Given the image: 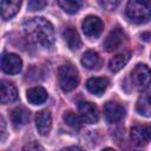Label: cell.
I'll return each mask as SVG.
<instances>
[{
	"instance_id": "cell-15",
	"label": "cell",
	"mask_w": 151,
	"mask_h": 151,
	"mask_svg": "<svg viewBox=\"0 0 151 151\" xmlns=\"http://www.w3.org/2000/svg\"><path fill=\"white\" fill-rule=\"evenodd\" d=\"M18 98V90L17 87L6 80L1 81V103L2 104H7V103H12L14 100H17Z\"/></svg>"
},
{
	"instance_id": "cell-2",
	"label": "cell",
	"mask_w": 151,
	"mask_h": 151,
	"mask_svg": "<svg viewBox=\"0 0 151 151\" xmlns=\"http://www.w3.org/2000/svg\"><path fill=\"white\" fill-rule=\"evenodd\" d=\"M126 17L134 24H145L151 19V1L131 0L126 5Z\"/></svg>"
},
{
	"instance_id": "cell-7",
	"label": "cell",
	"mask_w": 151,
	"mask_h": 151,
	"mask_svg": "<svg viewBox=\"0 0 151 151\" xmlns=\"http://www.w3.org/2000/svg\"><path fill=\"white\" fill-rule=\"evenodd\" d=\"M78 111H79L80 118L85 123L94 124L99 119V112L97 106L90 101H80L78 104Z\"/></svg>"
},
{
	"instance_id": "cell-1",
	"label": "cell",
	"mask_w": 151,
	"mask_h": 151,
	"mask_svg": "<svg viewBox=\"0 0 151 151\" xmlns=\"http://www.w3.org/2000/svg\"><path fill=\"white\" fill-rule=\"evenodd\" d=\"M24 32L32 41L41 45L42 47H50L54 42V29L52 24L41 18H29L22 24Z\"/></svg>"
},
{
	"instance_id": "cell-27",
	"label": "cell",
	"mask_w": 151,
	"mask_h": 151,
	"mask_svg": "<svg viewBox=\"0 0 151 151\" xmlns=\"http://www.w3.org/2000/svg\"><path fill=\"white\" fill-rule=\"evenodd\" d=\"M103 151H116V150H113V149H111V147H106V149H104Z\"/></svg>"
},
{
	"instance_id": "cell-23",
	"label": "cell",
	"mask_w": 151,
	"mask_h": 151,
	"mask_svg": "<svg viewBox=\"0 0 151 151\" xmlns=\"http://www.w3.org/2000/svg\"><path fill=\"white\" fill-rule=\"evenodd\" d=\"M45 6H47V2L44 1V0H31V1H28V7L32 11L42 9Z\"/></svg>"
},
{
	"instance_id": "cell-6",
	"label": "cell",
	"mask_w": 151,
	"mask_h": 151,
	"mask_svg": "<svg viewBox=\"0 0 151 151\" xmlns=\"http://www.w3.org/2000/svg\"><path fill=\"white\" fill-rule=\"evenodd\" d=\"M22 60L19 55L14 53H6L1 58V68L5 73L17 74L21 71Z\"/></svg>"
},
{
	"instance_id": "cell-3",
	"label": "cell",
	"mask_w": 151,
	"mask_h": 151,
	"mask_svg": "<svg viewBox=\"0 0 151 151\" xmlns=\"http://www.w3.org/2000/svg\"><path fill=\"white\" fill-rule=\"evenodd\" d=\"M58 79L61 90L65 92H70L78 86L79 83L78 70L72 64H64L58 70Z\"/></svg>"
},
{
	"instance_id": "cell-8",
	"label": "cell",
	"mask_w": 151,
	"mask_h": 151,
	"mask_svg": "<svg viewBox=\"0 0 151 151\" xmlns=\"http://www.w3.org/2000/svg\"><path fill=\"white\" fill-rule=\"evenodd\" d=\"M131 140L136 145H145L151 140V125H137L131 129Z\"/></svg>"
},
{
	"instance_id": "cell-5",
	"label": "cell",
	"mask_w": 151,
	"mask_h": 151,
	"mask_svg": "<svg viewBox=\"0 0 151 151\" xmlns=\"http://www.w3.org/2000/svg\"><path fill=\"white\" fill-rule=\"evenodd\" d=\"M83 32L90 38H98L104 28V24L100 18L96 15H87L81 24Z\"/></svg>"
},
{
	"instance_id": "cell-17",
	"label": "cell",
	"mask_w": 151,
	"mask_h": 151,
	"mask_svg": "<svg viewBox=\"0 0 151 151\" xmlns=\"http://www.w3.org/2000/svg\"><path fill=\"white\" fill-rule=\"evenodd\" d=\"M11 119L12 123L15 127H21L24 125H26L29 120V112L28 110H26L22 106L15 107L12 112H11Z\"/></svg>"
},
{
	"instance_id": "cell-22",
	"label": "cell",
	"mask_w": 151,
	"mask_h": 151,
	"mask_svg": "<svg viewBox=\"0 0 151 151\" xmlns=\"http://www.w3.org/2000/svg\"><path fill=\"white\" fill-rule=\"evenodd\" d=\"M63 118H64L65 123H66L67 125H70L71 127H73V129H80V127H81L83 119L80 118V116L76 114L74 112H72V111H67V112L64 113Z\"/></svg>"
},
{
	"instance_id": "cell-20",
	"label": "cell",
	"mask_w": 151,
	"mask_h": 151,
	"mask_svg": "<svg viewBox=\"0 0 151 151\" xmlns=\"http://www.w3.org/2000/svg\"><path fill=\"white\" fill-rule=\"evenodd\" d=\"M130 60V52H120L116 54L111 60L109 61V68L112 72H118L120 71Z\"/></svg>"
},
{
	"instance_id": "cell-14",
	"label": "cell",
	"mask_w": 151,
	"mask_h": 151,
	"mask_svg": "<svg viewBox=\"0 0 151 151\" xmlns=\"http://www.w3.org/2000/svg\"><path fill=\"white\" fill-rule=\"evenodd\" d=\"M26 97H27V100L33 104V105H40L42 103H45L47 100V92L44 87L41 86H35V87H32L29 90H27L26 92Z\"/></svg>"
},
{
	"instance_id": "cell-12",
	"label": "cell",
	"mask_w": 151,
	"mask_h": 151,
	"mask_svg": "<svg viewBox=\"0 0 151 151\" xmlns=\"http://www.w3.org/2000/svg\"><path fill=\"white\" fill-rule=\"evenodd\" d=\"M107 86H109V79L104 77H93L87 79L86 81V88L96 96L103 94L107 88Z\"/></svg>"
},
{
	"instance_id": "cell-24",
	"label": "cell",
	"mask_w": 151,
	"mask_h": 151,
	"mask_svg": "<svg viewBox=\"0 0 151 151\" xmlns=\"http://www.w3.org/2000/svg\"><path fill=\"white\" fill-rule=\"evenodd\" d=\"M22 151H44V147L38 143H29L22 147Z\"/></svg>"
},
{
	"instance_id": "cell-19",
	"label": "cell",
	"mask_w": 151,
	"mask_h": 151,
	"mask_svg": "<svg viewBox=\"0 0 151 151\" xmlns=\"http://www.w3.org/2000/svg\"><path fill=\"white\" fill-rule=\"evenodd\" d=\"M136 110L142 116L145 117L151 116V92H146L139 96L136 104Z\"/></svg>"
},
{
	"instance_id": "cell-18",
	"label": "cell",
	"mask_w": 151,
	"mask_h": 151,
	"mask_svg": "<svg viewBox=\"0 0 151 151\" xmlns=\"http://www.w3.org/2000/svg\"><path fill=\"white\" fill-rule=\"evenodd\" d=\"M63 38L71 50H78L81 46V40L78 32L73 27H67L63 32Z\"/></svg>"
},
{
	"instance_id": "cell-10",
	"label": "cell",
	"mask_w": 151,
	"mask_h": 151,
	"mask_svg": "<svg viewBox=\"0 0 151 151\" xmlns=\"http://www.w3.org/2000/svg\"><path fill=\"white\" fill-rule=\"evenodd\" d=\"M124 38H125V34H124V32L122 31V28H120V27H116V28H113V29L109 33V35L106 37V39H105L103 46H104V48H105L106 51H109V52H110V51H113V50L118 48V47L122 45V42L124 41Z\"/></svg>"
},
{
	"instance_id": "cell-4",
	"label": "cell",
	"mask_w": 151,
	"mask_h": 151,
	"mask_svg": "<svg viewBox=\"0 0 151 151\" xmlns=\"http://www.w3.org/2000/svg\"><path fill=\"white\" fill-rule=\"evenodd\" d=\"M131 79L137 88H145L151 83V70L145 64H137L131 71Z\"/></svg>"
},
{
	"instance_id": "cell-26",
	"label": "cell",
	"mask_w": 151,
	"mask_h": 151,
	"mask_svg": "<svg viewBox=\"0 0 151 151\" xmlns=\"http://www.w3.org/2000/svg\"><path fill=\"white\" fill-rule=\"evenodd\" d=\"M63 151H84V150L79 146H68V147H65Z\"/></svg>"
},
{
	"instance_id": "cell-21",
	"label": "cell",
	"mask_w": 151,
	"mask_h": 151,
	"mask_svg": "<svg viewBox=\"0 0 151 151\" xmlns=\"http://www.w3.org/2000/svg\"><path fill=\"white\" fill-rule=\"evenodd\" d=\"M58 5L66 12L70 14L77 13L79 11V8L81 7V2L80 1H74V0H59Z\"/></svg>"
},
{
	"instance_id": "cell-11",
	"label": "cell",
	"mask_w": 151,
	"mask_h": 151,
	"mask_svg": "<svg viewBox=\"0 0 151 151\" xmlns=\"http://www.w3.org/2000/svg\"><path fill=\"white\" fill-rule=\"evenodd\" d=\"M35 126L38 132L41 136H46L50 133L51 127H52V117L50 111L47 110H42L40 112L37 113L35 116Z\"/></svg>"
},
{
	"instance_id": "cell-16",
	"label": "cell",
	"mask_w": 151,
	"mask_h": 151,
	"mask_svg": "<svg viewBox=\"0 0 151 151\" xmlns=\"http://www.w3.org/2000/svg\"><path fill=\"white\" fill-rule=\"evenodd\" d=\"M81 64L84 67H86L88 70H98L101 65V60H100L99 54L96 51L88 50L83 54Z\"/></svg>"
},
{
	"instance_id": "cell-25",
	"label": "cell",
	"mask_w": 151,
	"mask_h": 151,
	"mask_svg": "<svg viewBox=\"0 0 151 151\" xmlns=\"http://www.w3.org/2000/svg\"><path fill=\"white\" fill-rule=\"evenodd\" d=\"M104 8H106V9H109V11H111V9H114L118 5H119V2L118 1H100L99 2Z\"/></svg>"
},
{
	"instance_id": "cell-9",
	"label": "cell",
	"mask_w": 151,
	"mask_h": 151,
	"mask_svg": "<svg viewBox=\"0 0 151 151\" xmlns=\"http://www.w3.org/2000/svg\"><path fill=\"white\" fill-rule=\"evenodd\" d=\"M104 114H105V119L109 123H117L124 118L125 109L118 103L109 101L104 106Z\"/></svg>"
},
{
	"instance_id": "cell-13",
	"label": "cell",
	"mask_w": 151,
	"mask_h": 151,
	"mask_svg": "<svg viewBox=\"0 0 151 151\" xmlns=\"http://www.w3.org/2000/svg\"><path fill=\"white\" fill-rule=\"evenodd\" d=\"M21 6V1L19 0H2L0 2L1 7V18L4 20H8L14 17Z\"/></svg>"
}]
</instances>
